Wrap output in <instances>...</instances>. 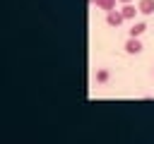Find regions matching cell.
<instances>
[{"label": "cell", "instance_id": "5b68a950", "mask_svg": "<svg viewBox=\"0 0 154 144\" xmlns=\"http://www.w3.org/2000/svg\"><path fill=\"white\" fill-rule=\"evenodd\" d=\"M144 31H147V24H144V22H135V24L128 29V36H135V38H140Z\"/></svg>", "mask_w": 154, "mask_h": 144}, {"label": "cell", "instance_id": "9c48e42d", "mask_svg": "<svg viewBox=\"0 0 154 144\" xmlns=\"http://www.w3.org/2000/svg\"><path fill=\"white\" fill-rule=\"evenodd\" d=\"M152 74H154V70H152Z\"/></svg>", "mask_w": 154, "mask_h": 144}, {"label": "cell", "instance_id": "7a4b0ae2", "mask_svg": "<svg viewBox=\"0 0 154 144\" xmlns=\"http://www.w3.org/2000/svg\"><path fill=\"white\" fill-rule=\"evenodd\" d=\"M123 22H125V17H123L120 10H111V12H106V24H108L111 29H118Z\"/></svg>", "mask_w": 154, "mask_h": 144}, {"label": "cell", "instance_id": "52a82bcc", "mask_svg": "<svg viewBox=\"0 0 154 144\" xmlns=\"http://www.w3.org/2000/svg\"><path fill=\"white\" fill-rule=\"evenodd\" d=\"M108 79H111L108 70H103V67H101V70H96V82H99V84H106Z\"/></svg>", "mask_w": 154, "mask_h": 144}, {"label": "cell", "instance_id": "3957f363", "mask_svg": "<svg viewBox=\"0 0 154 144\" xmlns=\"http://www.w3.org/2000/svg\"><path fill=\"white\" fill-rule=\"evenodd\" d=\"M137 10H140V14H144V17L154 14V0H137Z\"/></svg>", "mask_w": 154, "mask_h": 144}, {"label": "cell", "instance_id": "6da1fadb", "mask_svg": "<svg viewBox=\"0 0 154 144\" xmlns=\"http://www.w3.org/2000/svg\"><path fill=\"white\" fill-rule=\"evenodd\" d=\"M123 48H125V53H128V55H140L144 46H142V41H140V38L128 36V41H125V46H123Z\"/></svg>", "mask_w": 154, "mask_h": 144}, {"label": "cell", "instance_id": "ba28073f", "mask_svg": "<svg viewBox=\"0 0 154 144\" xmlns=\"http://www.w3.org/2000/svg\"><path fill=\"white\" fill-rule=\"evenodd\" d=\"M118 2H123V5H125V2H132V0H118Z\"/></svg>", "mask_w": 154, "mask_h": 144}, {"label": "cell", "instance_id": "8992f818", "mask_svg": "<svg viewBox=\"0 0 154 144\" xmlns=\"http://www.w3.org/2000/svg\"><path fill=\"white\" fill-rule=\"evenodd\" d=\"M91 5H96L99 10H103V12H111V10H116V2L118 0H89Z\"/></svg>", "mask_w": 154, "mask_h": 144}, {"label": "cell", "instance_id": "277c9868", "mask_svg": "<svg viewBox=\"0 0 154 144\" xmlns=\"http://www.w3.org/2000/svg\"><path fill=\"white\" fill-rule=\"evenodd\" d=\"M120 12H123V17H125V22H128V19H135V14H137L140 10H137V5H132V2H125V5L120 7Z\"/></svg>", "mask_w": 154, "mask_h": 144}]
</instances>
